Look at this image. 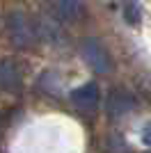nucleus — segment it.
<instances>
[{"label":"nucleus","mask_w":151,"mask_h":153,"mask_svg":"<svg viewBox=\"0 0 151 153\" xmlns=\"http://www.w3.org/2000/svg\"><path fill=\"white\" fill-rule=\"evenodd\" d=\"M7 32H9L14 46H19V48H30V46L37 44L34 21L28 19V16L21 14V12L9 14V19H7Z\"/></svg>","instance_id":"1"},{"label":"nucleus","mask_w":151,"mask_h":153,"mask_svg":"<svg viewBox=\"0 0 151 153\" xmlns=\"http://www.w3.org/2000/svg\"><path fill=\"white\" fill-rule=\"evenodd\" d=\"M71 103L82 114H89L99 108V87L94 82H85L71 91Z\"/></svg>","instance_id":"2"},{"label":"nucleus","mask_w":151,"mask_h":153,"mask_svg":"<svg viewBox=\"0 0 151 153\" xmlns=\"http://www.w3.org/2000/svg\"><path fill=\"white\" fill-rule=\"evenodd\" d=\"M82 55H85V59H87L89 66L94 71H99V73H105V71L110 69V57H108V53L103 51V46H101L99 41H94V39H87V41L82 44Z\"/></svg>","instance_id":"3"},{"label":"nucleus","mask_w":151,"mask_h":153,"mask_svg":"<svg viewBox=\"0 0 151 153\" xmlns=\"http://www.w3.org/2000/svg\"><path fill=\"white\" fill-rule=\"evenodd\" d=\"M53 16L60 21H78L82 16V5L80 0H48Z\"/></svg>","instance_id":"4"},{"label":"nucleus","mask_w":151,"mask_h":153,"mask_svg":"<svg viewBox=\"0 0 151 153\" xmlns=\"http://www.w3.org/2000/svg\"><path fill=\"white\" fill-rule=\"evenodd\" d=\"M135 108V101L131 98V94H126L121 89H114L108 96V114L110 117H124Z\"/></svg>","instance_id":"5"},{"label":"nucleus","mask_w":151,"mask_h":153,"mask_svg":"<svg viewBox=\"0 0 151 153\" xmlns=\"http://www.w3.org/2000/svg\"><path fill=\"white\" fill-rule=\"evenodd\" d=\"M34 30H37V39H46V41H60L62 39V27L57 25L55 16L34 19Z\"/></svg>","instance_id":"6"},{"label":"nucleus","mask_w":151,"mask_h":153,"mask_svg":"<svg viewBox=\"0 0 151 153\" xmlns=\"http://www.w3.org/2000/svg\"><path fill=\"white\" fill-rule=\"evenodd\" d=\"M21 87V71L14 62H0V89L16 91Z\"/></svg>","instance_id":"7"},{"label":"nucleus","mask_w":151,"mask_h":153,"mask_svg":"<svg viewBox=\"0 0 151 153\" xmlns=\"http://www.w3.org/2000/svg\"><path fill=\"white\" fill-rule=\"evenodd\" d=\"M126 21H128V23H138V21H140L138 5H135L133 0H128V2H126Z\"/></svg>","instance_id":"8"},{"label":"nucleus","mask_w":151,"mask_h":153,"mask_svg":"<svg viewBox=\"0 0 151 153\" xmlns=\"http://www.w3.org/2000/svg\"><path fill=\"white\" fill-rule=\"evenodd\" d=\"M142 140H144V144H147V146H151V123H147L144 133H142Z\"/></svg>","instance_id":"9"}]
</instances>
